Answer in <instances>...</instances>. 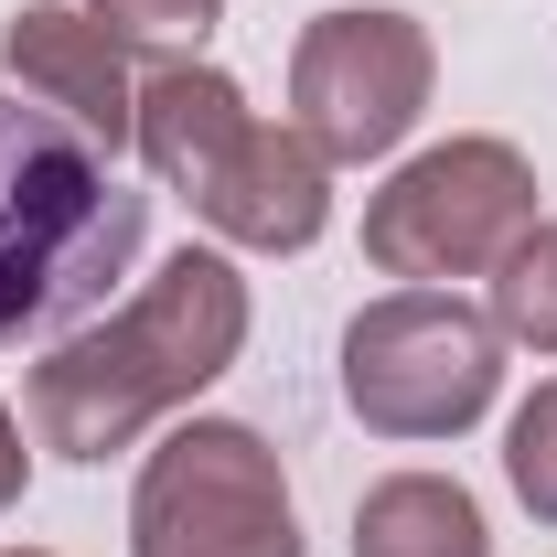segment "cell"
<instances>
[{
	"mask_svg": "<svg viewBox=\"0 0 557 557\" xmlns=\"http://www.w3.org/2000/svg\"><path fill=\"white\" fill-rule=\"evenodd\" d=\"M236 354H247V278L214 247H183L139 278L129 311H108L97 333H75L33 364L22 408H33V440L54 461H108L172 408H194Z\"/></svg>",
	"mask_w": 557,
	"mask_h": 557,
	"instance_id": "cell-1",
	"label": "cell"
},
{
	"mask_svg": "<svg viewBox=\"0 0 557 557\" xmlns=\"http://www.w3.org/2000/svg\"><path fill=\"white\" fill-rule=\"evenodd\" d=\"M139 236L150 194L108 172V150L44 97H0V344L97 311Z\"/></svg>",
	"mask_w": 557,
	"mask_h": 557,
	"instance_id": "cell-2",
	"label": "cell"
},
{
	"mask_svg": "<svg viewBox=\"0 0 557 557\" xmlns=\"http://www.w3.org/2000/svg\"><path fill=\"white\" fill-rule=\"evenodd\" d=\"M129 150L205 214L214 236H236V247L289 258V247H311V236L333 225V161L300 129H269V119L236 97V75H214V65H183V54H172V65L150 75Z\"/></svg>",
	"mask_w": 557,
	"mask_h": 557,
	"instance_id": "cell-3",
	"label": "cell"
},
{
	"mask_svg": "<svg viewBox=\"0 0 557 557\" xmlns=\"http://www.w3.org/2000/svg\"><path fill=\"white\" fill-rule=\"evenodd\" d=\"M493 386H504V333L450 289H397L354 311L344 333V408L375 440H450L493 408Z\"/></svg>",
	"mask_w": 557,
	"mask_h": 557,
	"instance_id": "cell-4",
	"label": "cell"
},
{
	"mask_svg": "<svg viewBox=\"0 0 557 557\" xmlns=\"http://www.w3.org/2000/svg\"><path fill=\"white\" fill-rule=\"evenodd\" d=\"M129 557H300L278 450L247 418H183L129 493Z\"/></svg>",
	"mask_w": 557,
	"mask_h": 557,
	"instance_id": "cell-5",
	"label": "cell"
},
{
	"mask_svg": "<svg viewBox=\"0 0 557 557\" xmlns=\"http://www.w3.org/2000/svg\"><path fill=\"white\" fill-rule=\"evenodd\" d=\"M536 225V172L504 139H440L364 205V258L386 278H472Z\"/></svg>",
	"mask_w": 557,
	"mask_h": 557,
	"instance_id": "cell-6",
	"label": "cell"
},
{
	"mask_svg": "<svg viewBox=\"0 0 557 557\" xmlns=\"http://www.w3.org/2000/svg\"><path fill=\"white\" fill-rule=\"evenodd\" d=\"M429 33L408 11H322L289 54V129L322 161H386L429 108Z\"/></svg>",
	"mask_w": 557,
	"mask_h": 557,
	"instance_id": "cell-7",
	"label": "cell"
},
{
	"mask_svg": "<svg viewBox=\"0 0 557 557\" xmlns=\"http://www.w3.org/2000/svg\"><path fill=\"white\" fill-rule=\"evenodd\" d=\"M0 54H11V75H22V97H44L54 119H75V129L97 139L108 161L129 150V129H139L129 44H119L86 0H33V11H11Z\"/></svg>",
	"mask_w": 557,
	"mask_h": 557,
	"instance_id": "cell-8",
	"label": "cell"
},
{
	"mask_svg": "<svg viewBox=\"0 0 557 557\" xmlns=\"http://www.w3.org/2000/svg\"><path fill=\"white\" fill-rule=\"evenodd\" d=\"M354 557H493L483 504L440 472H386L354 504Z\"/></svg>",
	"mask_w": 557,
	"mask_h": 557,
	"instance_id": "cell-9",
	"label": "cell"
},
{
	"mask_svg": "<svg viewBox=\"0 0 557 557\" xmlns=\"http://www.w3.org/2000/svg\"><path fill=\"white\" fill-rule=\"evenodd\" d=\"M493 333L557 354V214H536V225L504 247V269H493Z\"/></svg>",
	"mask_w": 557,
	"mask_h": 557,
	"instance_id": "cell-10",
	"label": "cell"
},
{
	"mask_svg": "<svg viewBox=\"0 0 557 557\" xmlns=\"http://www.w3.org/2000/svg\"><path fill=\"white\" fill-rule=\"evenodd\" d=\"M504 483L525 493L536 525H557V386H536L515 408V429H504Z\"/></svg>",
	"mask_w": 557,
	"mask_h": 557,
	"instance_id": "cell-11",
	"label": "cell"
},
{
	"mask_svg": "<svg viewBox=\"0 0 557 557\" xmlns=\"http://www.w3.org/2000/svg\"><path fill=\"white\" fill-rule=\"evenodd\" d=\"M119 44H150V54H183V44H205L214 33V11L225 0H86Z\"/></svg>",
	"mask_w": 557,
	"mask_h": 557,
	"instance_id": "cell-12",
	"label": "cell"
},
{
	"mask_svg": "<svg viewBox=\"0 0 557 557\" xmlns=\"http://www.w3.org/2000/svg\"><path fill=\"white\" fill-rule=\"evenodd\" d=\"M22 472H33V450H22V429H11V408H0V515L22 504Z\"/></svg>",
	"mask_w": 557,
	"mask_h": 557,
	"instance_id": "cell-13",
	"label": "cell"
},
{
	"mask_svg": "<svg viewBox=\"0 0 557 557\" xmlns=\"http://www.w3.org/2000/svg\"><path fill=\"white\" fill-rule=\"evenodd\" d=\"M11 557H44V547H11Z\"/></svg>",
	"mask_w": 557,
	"mask_h": 557,
	"instance_id": "cell-14",
	"label": "cell"
}]
</instances>
